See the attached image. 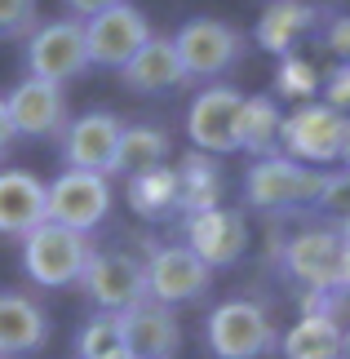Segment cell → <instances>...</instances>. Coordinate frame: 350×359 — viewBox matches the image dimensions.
Wrapping results in <instances>:
<instances>
[{
  "label": "cell",
  "instance_id": "1",
  "mask_svg": "<svg viewBox=\"0 0 350 359\" xmlns=\"http://www.w3.org/2000/svg\"><path fill=\"white\" fill-rule=\"evenodd\" d=\"M284 271L311 293H350V240L342 226H306L284 248Z\"/></svg>",
  "mask_w": 350,
  "mask_h": 359
},
{
  "label": "cell",
  "instance_id": "35",
  "mask_svg": "<svg viewBox=\"0 0 350 359\" xmlns=\"http://www.w3.org/2000/svg\"><path fill=\"white\" fill-rule=\"evenodd\" d=\"M342 359H350V328H342Z\"/></svg>",
  "mask_w": 350,
  "mask_h": 359
},
{
  "label": "cell",
  "instance_id": "13",
  "mask_svg": "<svg viewBox=\"0 0 350 359\" xmlns=\"http://www.w3.org/2000/svg\"><path fill=\"white\" fill-rule=\"evenodd\" d=\"M5 116L13 124V137H53L67 129V93L62 85L22 76L5 98Z\"/></svg>",
  "mask_w": 350,
  "mask_h": 359
},
{
  "label": "cell",
  "instance_id": "22",
  "mask_svg": "<svg viewBox=\"0 0 350 359\" xmlns=\"http://www.w3.org/2000/svg\"><path fill=\"white\" fill-rule=\"evenodd\" d=\"M284 359H342V320L337 315H302L279 337Z\"/></svg>",
  "mask_w": 350,
  "mask_h": 359
},
{
  "label": "cell",
  "instance_id": "27",
  "mask_svg": "<svg viewBox=\"0 0 350 359\" xmlns=\"http://www.w3.org/2000/svg\"><path fill=\"white\" fill-rule=\"evenodd\" d=\"M275 89L284 93V98L311 102L315 93H319V72H315V62L297 58V53H288V58H279V72H275Z\"/></svg>",
  "mask_w": 350,
  "mask_h": 359
},
{
  "label": "cell",
  "instance_id": "29",
  "mask_svg": "<svg viewBox=\"0 0 350 359\" xmlns=\"http://www.w3.org/2000/svg\"><path fill=\"white\" fill-rule=\"evenodd\" d=\"M319 209L324 213H337V217H350V164L342 169H328L324 173V191H319Z\"/></svg>",
  "mask_w": 350,
  "mask_h": 359
},
{
  "label": "cell",
  "instance_id": "28",
  "mask_svg": "<svg viewBox=\"0 0 350 359\" xmlns=\"http://www.w3.org/2000/svg\"><path fill=\"white\" fill-rule=\"evenodd\" d=\"M36 13H40V0H0V36L5 40L32 36Z\"/></svg>",
  "mask_w": 350,
  "mask_h": 359
},
{
  "label": "cell",
  "instance_id": "2",
  "mask_svg": "<svg viewBox=\"0 0 350 359\" xmlns=\"http://www.w3.org/2000/svg\"><path fill=\"white\" fill-rule=\"evenodd\" d=\"M204 341L213 359H262L279 341V328L271 311L253 297H231L217 302L204 320Z\"/></svg>",
  "mask_w": 350,
  "mask_h": 359
},
{
  "label": "cell",
  "instance_id": "17",
  "mask_svg": "<svg viewBox=\"0 0 350 359\" xmlns=\"http://www.w3.org/2000/svg\"><path fill=\"white\" fill-rule=\"evenodd\" d=\"M319 18H324V13L315 5H306V0H271V5L262 9L257 27H253V40L266 53H275V58H288V53L319 27Z\"/></svg>",
  "mask_w": 350,
  "mask_h": 359
},
{
  "label": "cell",
  "instance_id": "31",
  "mask_svg": "<svg viewBox=\"0 0 350 359\" xmlns=\"http://www.w3.org/2000/svg\"><path fill=\"white\" fill-rule=\"evenodd\" d=\"M324 89V107H332L337 116H350V62H337L332 72L319 80Z\"/></svg>",
  "mask_w": 350,
  "mask_h": 359
},
{
  "label": "cell",
  "instance_id": "26",
  "mask_svg": "<svg viewBox=\"0 0 350 359\" xmlns=\"http://www.w3.org/2000/svg\"><path fill=\"white\" fill-rule=\"evenodd\" d=\"M76 359H133L120 337L116 315H93L76 337Z\"/></svg>",
  "mask_w": 350,
  "mask_h": 359
},
{
  "label": "cell",
  "instance_id": "25",
  "mask_svg": "<svg viewBox=\"0 0 350 359\" xmlns=\"http://www.w3.org/2000/svg\"><path fill=\"white\" fill-rule=\"evenodd\" d=\"M279 102L271 93H253V98H244L240 107V151L248 156H279Z\"/></svg>",
  "mask_w": 350,
  "mask_h": 359
},
{
  "label": "cell",
  "instance_id": "32",
  "mask_svg": "<svg viewBox=\"0 0 350 359\" xmlns=\"http://www.w3.org/2000/svg\"><path fill=\"white\" fill-rule=\"evenodd\" d=\"M111 5H124V0H67V9L76 13V22L93 18V13H102V9H111Z\"/></svg>",
  "mask_w": 350,
  "mask_h": 359
},
{
  "label": "cell",
  "instance_id": "14",
  "mask_svg": "<svg viewBox=\"0 0 350 359\" xmlns=\"http://www.w3.org/2000/svg\"><path fill=\"white\" fill-rule=\"evenodd\" d=\"M187 248L204 262L208 271L217 266H235L244 253H248V222L240 209H204V213H191L187 217Z\"/></svg>",
  "mask_w": 350,
  "mask_h": 359
},
{
  "label": "cell",
  "instance_id": "20",
  "mask_svg": "<svg viewBox=\"0 0 350 359\" xmlns=\"http://www.w3.org/2000/svg\"><path fill=\"white\" fill-rule=\"evenodd\" d=\"M120 80L133 93H169L177 85H187V72L177 62V49L169 36H151L129 62L120 67Z\"/></svg>",
  "mask_w": 350,
  "mask_h": 359
},
{
  "label": "cell",
  "instance_id": "3",
  "mask_svg": "<svg viewBox=\"0 0 350 359\" xmlns=\"http://www.w3.org/2000/svg\"><path fill=\"white\" fill-rule=\"evenodd\" d=\"M93 253L89 236L53 222H40L36 231L22 236V271L32 275V284L40 288H72L85 275V262Z\"/></svg>",
  "mask_w": 350,
  "mask_h": 359
},
{
  "label": "cell",
  "instance_id": "5",
  "mask_svg": "<svg viewBox=\"0 0 350 359\" xmlns=\"http://www.w3.org/2000/svg\"><path fill=\"white\" fill-rule=\"evenodd\" d=\"M342 133L346 116L324 102H302L279 120V156L311 169H328V164H342Z\"/></svg>",
  "mask_w": 350,
  "mask_h": 359
},
{
  "label": "cell",
  "instance_id": "30",
  "mask_svg": "<svg viewBox=\"0 0 350 359\" xmlns=\"http://www.w3.org/2000/svg\"><path fill=\"white\" fill-rule=\"evenodd\" d=\"M319 45H324L337 62H350V13H332V18H319Z\"/></svg>",
  "mask_w": 350,
  "mask_h": 359
},
{
  "label": "cell",
  "instance_id": "24",
  "mask_svg": "<svg viewBox=\"0 0 350 359\" xmlns=\"http://www.w3.org/2000/svg\"><path fill=\"white\" fill-rule=\"evenodd\" d=\"M129 209L147 222H164V217L182 213L177 209V169L173 164H156L147 173L129 177Z\"/></svg>",
  "mask_w": 350,
  "mask_h": 359
},
{
  "label": "cell",
  "instance_id": "34",
  "mask_svg": "<svg viewBox=\"0 0 350 359\" xmlns=\"http://www.w3.org/2000/svg\"><path fill=\"white\" fill-rule=\"evenodd\" d=\"M342 164H350V116H346V133H342Z\"/></svg>",
  "mask_w": 350,
  "mask_h": 359
},
{
  "label": "cell",
  "instance_id": "9",
  "mask_svg": "<svg viewBox=\"0 0 350 359\" xmlns=\"http://www.w3.org/2000/svg\"><path fill=\"white\" fill-rule=\"evenodd\" d=\"M85 72H89L85 27L76 18L32 27V36H27V76L49 80V85H67V80H76Z\"/></svg>",
  "mask_w": 350,
  "mask_h": 359
},
{
  "label": "cell",
  "instance_id": "12",
  "mask_svg": "<svg viewBox=\"0 0 350 359\" xmlns=\"http://www.w3.org/2000/svg\"><path fill=\"white\" fill-rule=\"evenodd\" d=\"M240 107L244 93H235L231 85H208L191 98L187 107V137L195 151L204 156H231L240 151Z\"/></svg>",
  "mask_w": 350,
  "mask_h": 359
},
{
  "label": "cell",
  "instance_id": "16",
  "mask_svg": "<svg viewBox=\"0 0 350 359\" xmlns=\"http://www.w3.org/2000/svg\"><path fill=\"white\" fill-rule=\"evenodd\" d=\"M124 120L116 111H85L76 120H67L62 129V160L67 169H85V173H111V156H116Z\"/></svg>",
  "mask_w": 350,
  "mask_h": 359
},
{
  "label": "cell",
  "instance_id": "10",
  "mask_svg": "<svg viewBox=\"0 0 350 359\" xmlns=\"http://www.w3.org/2000/svg\"><path fill=\"white\" fill-rule=\"evenodd\" d=\"M142 275H147V297L160 302V306H169V311L208 297V288H213V271H208L187 244L151 248V257L142 262Z\"/></svg>",
  "mask_w": 350,
  "mask_h": 359
},
{
  "label": "cell",
  "instance_id": "21",
  "mask_svg": "<svg viewBox=\"0 0 350 359\" xmlns=\"http://www.w3.org/2000/svg\"><path fill=\"white\" fill-rule=\"evenodd\" d=\"M169 151H173V142L160 124H124L107 177H133V173L156 169V164H169Z\"/></svg>",
  "mask_w": 350,
  "mask_h": 359
},
{
  "label": "cell",
  "instance_id": "33",
  "mask_svg": "<svg viewBox=\"0 0 350 359\" xmlns=\"http://www.w3.org/2000/svg\"><path fill=\"white\" fill-rule=\"evenodd\" d=\"M9 142H13V124H9V116H5V102H0V156L9 151Z\"/></svg>",
  "mask_w": 350,
  "mask_h": 359
},
{
  "label": "cell",
  "instance_id": "4",
  "mask_svg": "<svg viewBox=\"0 0 350 359\" xmlns=\"http://www.w3.org/2000/svg\"><path fill=\"white\" fill-rule=\"evenodd\" d=\"M324 173L328 169H311L288 156H262L253 169L244 173V200L262 213H284V209H302L315 204L324 191Z\"/></svg>",
  "mask_w": 350,
  "mask_h": 359
},
{
  "label": "cell",
  "instance_id": "15",
  "mask_svg": "<svg viewBox=\"0 0 350 359\" xmlns=\"http://www.w3.org/2000/svg\"><path fill=\"white\" fill-rule=\"evenodd\" d=\"M116 324L133 359H177L182 355V324L160 302H151V297L133 302L129 311L116 315Z\"/></svg>",
  "mask_w": 350,
  "mask_h": 359
},
{
  "label": "cell",
  "instance_id": "23",
  "mask_svg": "<svg viewBox=\"0 0 350 359\" xmlns=\"http://www.w3.org/2000/svg\"><path fill=\"white\" fill-rule=\"evenodd\" d=\"M222 204V169L213 156L204 151H191L187 160L177 164V209L182 213H204Z\"/></svg>",
  "mask_w": 350,
  "mask_h": 359
},
{
  "label": "cell",
  "instance_id": "7",
  "mask_svg": "<svg viewBox=\"0 0 350 359\" xmlns=\"http://www.w3.org/2000/svg\"><path fill=\"white\" fill-rule=\"evenodd\" d=\"M169 40L177 49V62H182V72H187V80L227 76L244 53V36L222 18H191V22H182L177 36H169Z\"/></svg>",
  "mask_w": 350,
  "mask_h": 359
},
{
  "label": "cell",
  "instance_id": "11",
  "mask_svg": "<svg viewBox=\"0 0 350 359\" xmlns=\"http://www.w3.org/2000/svg\"><path fill=\"white\" fill-rule=\"evenodd\" d=\"M80 27H85L89 67H107V72H120V67L129 62L151 36H156L151 22H147V13L133 9L129 0H124V5H111L102 13H93V18H85Z\"/></svg>",
  "mask_w": 350,
  "mask_h": 359
},
{
  "label": "cell",
  "instance_id": "8",
  "mask_svg": "<svg viewBox=\"0 0 350 359\" xmlns=\"http://www.w3.org/2000/svg\"><path fill=\"white\" fill-rule=\"evenodd\" d=\"M80 288L97 306V315H120L147 297V275H142V262L124 253V248H93L85 262V275H80Z\"/></svg>",
  "mask_w": 350,
  "mask_h": 359
},
{
  "label": "cell",
  "instance_id": "19",
  "mask_svg": "<svg viewBox=\"0 0 350 359\" xmlns=\"http://www.w3.org/2000/svg\"><path fill=\"white\" fill-rule=\"evenodd\" d=\"M49 341V315L27 293H0V359L32 355Z\"/></svg>",
  "mask_w": 350,
  "mask_h": 359
},
{
  "label": "cell",
  "instance_id": "6",
  "mask_svg": "<svg viewBox=\"0 0 350 359\" xmlns=\"http://www.w3.org/2000/svg\"><path fill=\"white\" fill-rule=\"evenodd\" d=\"M107 213H111V177L62 169L53 182H45V222L89 236L107 222Z\"/></svg>",
  "mask_w": 350,
  "mask_h": 359
},
{
  "label": "cell",
  "instance_id": "18",
  "mask_svg": "<svg viewBox=\"0 0 350 359\" xmlns=\"http://www.w3.org/2000/svg\"><path fill=\"white\" fill-rule=\"evenodd\" d=\"M45 222V182L27 169H0V236L22 240Z\"/></svg>",
  "mask_w": 350,
  "mask_h": 359
}]
</instances>
